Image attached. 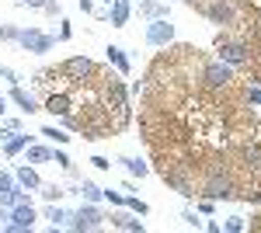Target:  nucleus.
Segmentation results:
<instances>
[{"label": "nucleus", "instance_id": "obj_8", "mask_svg": "<svg viewBox=\"0 0 261 233\" xmlns=\"http://www.w3.org/2000/svg\"><path fill=\"white\" fill-rule=\"evenodd\" d=\"M32 226H35V209L28 202H18L11 216V230H32Z\"/></svg>", "mask_w": 261, "mask_h": 233}, {"label": "nucleus", "instance_id": "obj_35", "mask_svg": "<svg viewBox=\"0 0 261 233\" xmlns=\"http://www.w3.org/2000/svg\"><path fill=\"white\" fill-rule=\"evenodd\" d=\"M81 11L84 14H94V0H81Z\"/></svg>", "mask_w": 261, "mask_h": 233}, {"label": "nucleus", "instance_id": "obj_28", "mask_svg": "<svg viewBox=\"0 0 261 233\" xmlns=\"http://www.w3.org/2000/svg\"><path fill=\"white\" fill-rule=\"evenodd\" d=\"M181 219H185L188 226H195V230H199V226H202V219H199V216H195V213H192V209H185V213H181Z\"/></svg>", "mask_w": 261, "mask_h": 233}, {"label": "nucleus", "instance_id": "obj_14", "mask_svg": "<svg viewBox=\"0 0 261 233\" xmlns=\"http://www.w3.org/2000/svg\"><path fill=\"white\" fill-rule=\"evenodd\" d=\"M11 101H18V105L24 108V112H28V115H32V112H39V105H35V97L28 94V91H21L18 84H14V91H11Z\"/></svg>", "mask_w": 261, "mask_h": 233}, {"label": "nucleus", "instance_id": "obj_20", "mask_svg": "<svg viewBox=\"0 0 261 233\" xmlns=\"http://www.w3.org/2000/svg\"><path fill=\"white\" fill-rule=\"evenodd\" d=\"M42 136L56 139V143H70V136H66V133H63V129H56V125H42Z\"/></svg>", "mask_w": 261, "mask_h": 233}, {"label": "nucleus", "instance_id": "obj_41", "mask_svg": "<svg viewBox=\"0 0 261 233\" xmlns=\"http://www.w3.org/2000/svg\"><path fill=\"white\" fill-rule=\"evenodd\" d=\"M0 219H4V216H0Z\"/></svg>", "mask_w": 261, "mask_h": 233}, {"label": "nucleus", "instance_id": "obj_15", "mask_svg": "<svg viewBox=\"0 0 261 233\" xmlns=\"http://www.w3.org/2000/svg\"><path fill=\"white\" fill-rule=\"evenodd\" d=\"M108 63H112L119 73H129V59H125V53H122L119 45H108Z\"/></svg>", "mask_w": 261, "mask_h": 233}, {"label": "nucleus", "instance_id": "obj_19", "mask_svg": "<svg viewBox=\"0 0 261 233\" xmlns=\"http://www.w3.org/2000/svg\"><path fill=\"white\" fill-rule=\"evenodd\" d=\"M81 192H84V198H87V202H98V198H105V192H101L94 181H84V185H81Z\"/></svg>", "mask_w": 261, "mask_h": 233}, {"label": "nucleus", "instance_id": "obj_12", "mask_svg": "<svg viewBox=\"0 0 261 233\" xmlns=\"http://www.w3.org/2000/svg\"><path fill=\"white\" fill-rule=\"evenodd\" d=\"M112 226H119V230H133V233L143 230V223L133 216V209H129V213H115V216H112Z\"/></svg>", "mask_w": 261, "mask_h": 233}, {"label": "nucleus", "instance_id": "obj_10", "mask_svg": "<svg viewBox=\"0 0 261 233\" xmlns=\"http://www.w3.org/2000/svg\"><path fill=\"white\" fill-rule=\"evenodd\" d=\"M129 14H133L129 0H112V11H108V21H112L115 28H122V24L129 21Z\"/></svg>", "mask_w": 261, "mask_h": 233}, {"label": "nucleus", "instance_id": "obj_26", "mask_svg": "<svg viewBox=\"0 0 261 233\" xmlns=\"http://www.w3.org/2000/svg\"><path fill=\"white\" fill-rule=\"evenodd\" d=\"M14 188V174L11 171H0V192H11Z\"/></svg>", "mask_w": 261, "mask_h": 233}, {"label": "nucleus", "instance_id": "obj_5", "mask_svg": "<svg viewBox=\"0 0 261 233\" xmlns=\"http://www.w3.org/2000/svg\"><path fill=\"white\" fill-rule=\"evenodd\" d=\"M70 226H73V230H101V213L94 205H87V209L70 216Z\"/></svg>", "mask_w": 261, "mask_h": 233}, {"label": "nucleus", "instance_id": "obj_21", "mask_svg": "<svg viewBox=\"0 0 261 233\" xmlns=\"http://www.w3.org/2000/svg\"><path fill=\"white\" fill-rule=\"evenodd\" d=\"M45 216L53 219V226H60V223H66V219H70V213H63L60 205H49V209H45Z\"/></svg>", "mask_w": 261, "mask_h": 233}, {"label": "nucleus", "instance_id": "obj_11", "mask_svg": "<svg viewBox=\"0 0 261 233\" xmlns=\"http://www.w3.org/2000/svg\"><path fill=\"white\" fill-rule=\"evenodd\" d=\"M45 112H53V115H70V97L66 94H49L45 97Z\"/></svg>", "mask_w": 261, "mask_h": 233}, {"label": "nucleus", "instance_id": "obj_16", "mask_svg": "<svg viewBox=\"0 0 261 233\" xmlns=\"http://www.w3.org/2000/svg\"><path fill=\"white\" fill-rule=\"evenodd\" d=\"M140 11H143V14H146L150 21L167 18V7H164V4H140Z\"/></svg>", "mask_w": 261, "mask_h": 233}, {"label": "nucleus", "instance_id": "obj_23", "mask_svg": "<svg viewBox=\"0 0 261 233\" xmlns=\"http://www.w3.org/2000/svg\"><path fill=\"white\" fill-rule=\"evenodd\" d=\"M63 195H66V192H63L60 185H45V188H42V198H49V202H60Z\"/></svg>", "mask_w": 261, "mask_h": 233}, {"label": "nucleus", "instance_id": "obj_33", "mask_svg": "<svg viewBox=\"0 0 261 233\" xmlns=\"http://www.w3.org/2000/svg\"><path fill=\"white\" fill-rule=\"evenodd\" d=\"M91 164H94V167H98V171H108V167H112V164H108V160H105V157H91Z\"/></svg>", "mask_w": 261, "mask_h": 233}, {"label": "nucleus", "instance_id": "obj_1", "mask_svg": "<svg viewBox=\"0 0 261 233\" xmlns=\"http://www.w3.org/2000/svg\"><path fill=\"white\" fill-rule=\"evenodd\" d=\"M202 80H205V87H213V91H220V87H226L230 80H233V66L230 63H209L205 66V73H202Z\"/></svg>", "mask_w": 261, "mask_h": 233}, {"label": "nucleus", "instance_id": "obj_17", "mask_svg": "<svg viewBox=\"0 0 261 233\" xmlns=\"http://www.w3.org/2000/svg\"><path fill=\"white\" fill-rule=\"evenodd\" d=\"M24 146H28V136H21V133H14V136L7 139V143H4V150H7L11 157L18 153V150H24Z\"/></svg>", "mask_w": 261, "mask_h": 233}, {"label": "nucleus", "instance_id": "obj_7", "mask_svg": "<svg viewBox=\"0 0 261 233\" xmlns=\"http://www.w3.org/2000/svg\"><path fill=\"white\" fill-rule=\"evenodd\" d=\"M18 42L24 45V49H28V53H49V49H53V39H49V35H39L35 28L21 32V35H18Z\"/></svg>", "mask_w": 261, "mask_h": 233}, {"label": "nucleus", "instance_id": "obj_6", "mask_svg": "<svg viewBox=\"0 0 261 233\" xmlns=\"http://www.w3.org/2000/svg\"><path fill=\"white\" fill-rule=\"evenodd\" d=\"M220 59H223V63H230V66H244V63H247V49H244L241 42L220 39Z\"/></svg>", "mask_w": 261, "mask_h": 233}, {"label": "nucleus", "instance_id": "obj_32", "mask_svg": "<svg viewBox=\"0 0 261 233\" xmlns=\"http://www.w3.org/2000/svg\"><path fill=\"white\" fill-rule=\"evenodd\" d=\"M247 101H254V105H261V87H247Z\"/></svg>", "mask_w": 261, "mask_h": 233}, {"label": "nucleus", "instance_id": "obj_9", "mask_svg": "<svg viewBox=\"0 0 261 233\" xmlns=\"http://www.w3.org/2000/svg\"><path fill=\"white\" fill-rule=\"evenodd\" d=\"M205 14L216 21V24H230L233 21V7H230V0H216V4L205 7Z\"/></svg>", "mask_w": 261, "mask_h": 233}, {"label": "nucleus", "instance_id": "obj_36", "mask_svg": "<svg viewBox=\"0 0 261 233\" xmlns=\"http://www.w3.org/2000/svg\"><path fill=\"white\" fill-rule=\"evenodd\" d=\"M7 139H11V129H7V125H0V143H7Z\"/></svg>", "mask_w": 261, "mask_h": 233}, {"label": "nucleus", "instance_id": "obj_22", "mask_svg": "<svg viewBox=\"0 0 261 233\" xmlns=\"http://www.w3.org/2000/svg\"><path fill=\"white\" fill-rule=\"evenodd\" d=\"M122 164L129 167V174H133V177H143V174H146V171H150V167H146L143 160H122Z\"/></svg>", "mask_w": 261, "mask_h": 233}, {"label": "nucleus", "instance_id": "obj_25", "mask_svg": "<svg viewBox=\"0 0 261 233\" xmlns=\"http://www.w3.org/2000/svg\"><path fill=\"white\" fill-rule=\"evenodd\" d=\"M223 230H226V233H241L244 230V219H241V216H230V219L223 223Z\"/></svg>", "mask_w": 261, "mask_h": 233}, {"label": "nucleus", "instance_id": "obj_30", "mask_svg": "<svg viewBox=\"0 0 261 233\" xmlns=\"http://www.w3.org/2000/svg\"><path fill=\"white\" fill-rule=\"evenodd\" d=\"M105 198H108V202H112V205H125V195L112 192V188H108V192H105Z\"/></svg>", "mask_w": 261, "mask_h": 233}, {"label": "nucleus", "instance_id": "obj_34", "mask_svg": "<svg viewBox=\"0 0 261 233\" xmlns=\"http://www.w3.org/2000/svg\"><path fill=\"white\" fill-rule=\"evenodd\" d=\"M0 35H4V39H18L21 32H18V28H0Z\"/></svg>", "mask_w": 261, "mask_h": 233}, {"label": "nucleus", "instance_id": "obj_2", "mask_svg": "<svg viewBox=\"0 0 261 233\" xmlns=\"http://www.w3.org/2000/svg\"><path fill=\"white\" fill-rule=\"evenodd\" d=\"M60 73H63L66 80H77V84H84V77H91V73H94V63H91L87 56H73V59H66V63L60 66Z\"/></svg>", "mask_w": 261, "mask_h": 233}, {"label": "nucleus", "instance_id": "obj_27", "mask_svg": "<svg viewBox=\"0 0 261 233\" xmlns=\"http://www.w3.org/2000/svg\"><path fill=\"white\" fill-rule=\"evenodd\" d=\"M42 11H45L49 18H60V14H63V11H60V4H56V0H45V4H42Z\"/></svg>", "mask_w": 261, "mask_h": 233}, {"label": "nucleus", "instance_id": "obj_3", "mask_svg": "<svg viewBox=\"0 0 261 233\" xmlns=\"http://www.w3.org/2000/svg\"><path fill=\"white\" fill-rule=\"evenodd\" d=\"M146 42H150V45H171V42H174V24H167V18L150 21V28H146Z\"/></svg>", "mask_w": 261, "mask_h": 233}, {"label": "nucleus", "instance_id": "obj_37", "mask_svg": "<svg viewBox=\"0 0 261 233\" xmlns=\"http://www.w3.org/2000/svg\"><path fill=\"white\" fill-rule=\"evenodd\" d=\"M21 4H28V7H42L45 0H21Z\"/></svg>", "mask_w": 261, "mask_h": 233}, {"label": "nucleus", "instance_id": "obj_29", "mask_svg": "<svg viewBox=\"0 0 261 233\" xmlns=\"http://www.w3.org/2000/svg\"><path fill=\"white\" fill-rule=\"evenodd\" d=\"M0 80H7V84H18V73H14L11 66H0Z\"/></svg>", "mask_w": 261, "mask_h": 233}, {"label": "nucleus", "instance_id": "obj_31", "mask_svg": "<svg viewBox=\"0 0 261 233\" xmlns=\"http://www.w3.org/2000/svg\"><path fill=\"white\" fill-rule=\"evenodd\" d=\"M53 160H56V164H60V167H66V171H70V167H73V164H70V157H66V153H56V150H53Z\"/></svg>", "mask_w": 261, "mask_h": 233}, {"label": "nucleus", "instance_id": "obj_39", "mask_svg": "<svg viewBox=\"0 0 261 233\" xmlns=\"http://www.w3.org/2000/svg\"><path fill=\"white\" fill-rule=\"evenodd\" d=\"M185 4H199V0H185Z\"/></svg>", "mask_w": 261, "mask_h": 233}, {"label": "nucleus", "instance_id": "obj_18", "mask_svg": "<svg viewBox=\"0 0 261 233\" xmlns=\"http://www.w3.org/2000/svg\"><path fill=\"white\" fill-rule=\"evenodd\" d=\"M28 160H32V164H45V160H53V150H45V146H28Z\"/></svg>", "mask_w": 261, "mask_h": 233}, {"label": "nucleus", "instance_id": "obj_40", "mask_svg": "<svg viewBox=\"0 0 261 233\" xmlns=\"http://www.w3.org/2000/svg\"><path fill=\"white\" fill-rule=\"evenodd\" d=\"M105 4H112V0H105Z\"/></svg>", "mask_w": 261, "mask_h": 233}, {"label": "nucleus", "instance_id": "obj_38", "mask_svg": "<svg viewBox=\"0 0 261 233\" xmlns=\"http://www.w3.org/2000/svg\"><path fill=\"white\" fill-rule=\"evenodd\" d=\"M4 112H7V97H0V115H4Z\"/></svg>", "mask_w": 261, "mask_h": 233}, {"label": "nucleus", "instance_id": "obj_13", "mask_svg": "<svg viewBox=\"0 0 261 233\" xmlns=\"http://www.w3.org/2000/svg\"><path fill=\"white\" fill-rule=\"evenodd\" d=\"M14 181H18L21 188H42L39 174H35L32 167H18V171H14Z\"/></svg>", "mask_w": 261, "mask_h": 233}, {"label": "nucleus", "instance_id": "obj_24", "mask_svg": "<svg viewBox=\"0 0 261 233\" xmlns=\"http://www.w3.org/2000/svg\"><path fill=\"white\" fill-rule=\"evenodd\" d=\"M125 205H129V209H133L136 216H146V213H150V205H146V202H140V198H133V195L125 198Z\"/></svg>", "mask_w": 261, "mask_h": 233}, {"label": "nucleus", "instance_id": "obj_4", "mask_svg": "<svg viewBox=\"0 0 261 233\" xmlns=\"http://www.w3.org/2000/svg\"><path fill=\"white\" fill-rule=\"evenodd\" d=\"M233 181H230V177H209V181H205V188H202V198H213V202H216V198H233Z\"/></svg>", "mask_w": 261, "mask_h": 233}]
</instances>
